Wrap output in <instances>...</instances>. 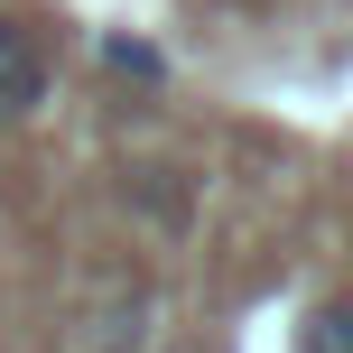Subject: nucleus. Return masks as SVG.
<instances>
[{
  "label": "nucleus",
  "instance_id": "nucleus-1",
  "mask_svg": "<svg viewBox=\"0 0 353 353\" xmlns=\"http://www.w3.org/2000/svg\"><path fill=\"white\" fill-rule=\"evenodd\" d=\"M47 93H56V65H47V47H37V28L0 19V130L37 121V112H47Z\"/></svg>",
  "mask_w": 353,
  "mask_h": 353
},
{
  "label": "nucleus",
  "instance_id": "nucleus-3",
  "mask_svg": "<svg viewBox=\"0 0 353 353\" xmlns=\"http://www.w3.org/2000/svg\"><path fill=\"white\" fill-rule=\"evenodd\" d=\"M103 65H112V74H140V84H149V74H159V47H140V37H103Z\"/></svg>",
  "mask_w": 353,
  "mask_h": 353
},
{
  "label": "nucleus",
  "instance_id": "nucleus-4",
  "mask_svg": "<svg viewBox=\"0 0 353 353\" xmlns=\"http://www.w3.org/2000/svg\"><path fill=\"white\" fill-rule=\"evenodd\" d=\"M168 353H195V344H168Z\"/></svg>",
  "mask_w": 353,
  "mask_h": 353
},
{
  "label": "nucleus",
  "instance_id": "nucleus-2",
  "mask_svg": "<svg viewBox=\"0 0 353 353\" xmlns=\"http://www.w3.org/2000/svg\"><path fill=\"white\" fill-rule=\"evenodd\" d=\"M298 353H353V288H335V298H316V307H307Z\"/></svg>",
  "mask_w": 353,
  "mask_h": 353
}]
</instances>
